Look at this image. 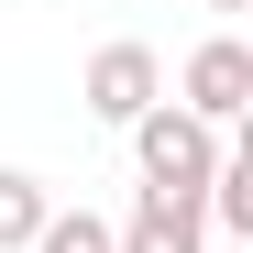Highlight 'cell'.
<instances>
[{
    "instance_id": "1",
    "label": "cell",
    "mask_w": 253,
    "mask_h": 253,
    "mask_svg": "<svg viewBox=\"0 0 253 253\" xmlns=\"http://www.w3.org/2000/svg\"><path fill=\"white\" fill-rule=\"evenodd\" d=\"M231 132H209V121H187L176 99H154L132 121V165H143V198H209V176H220Z\"/></svg>"
},
{
    "instance_id": "2",
    "label": "cell",
    "mask_w": 253,
    "mask_h": 253,
    "mask_svg": "<svg viewBox=\"0 0 253 253\" xmlns=\"http://www.w3.org/2000/svg\"><path fill=\"white\" fill-rule=\"evenodd\" d=\"M176 110L209 121V132H231V121L253 110V44H242V33H209V44L176 66Z\"/></svg>"
},
{
    "instance_id": "3",
    "label": "cell",
    "mask_w": 253,
    "mask_h": 253,
    "mask_svg": "<svg viewBox=\"0 0 253 253\" xmlns=\"http://www.w3.org/2000/svg\"><path fill=\"white\" fill-rule=\"evenodd\" d=\"M77 99H88V121L132 132V121L165 99V66H154V44H99V55H88V77H77Z\"/></svg>"
},
{
    "instance_id": "4",
    "label": "cell",
    "mask_w": 253,
    "mask_h": 253,
    "mask_svg": "<svg viewBox=\"0 0 253 253\" xmlns=\"http://www.w3.org/2000/svg\"><path fill=\"white\" fill-rule=\"evenodd\" d=\"M110 253H209L198 198H132V220H110Z\"/></svg>"
},
{
    "instance_id": "5",
    "label": "cell",
    "mask_w": 253,
    "mask_h": 253,
    "mask_svg": "<svg viewBox=\"0 0 253 253\" xmlns=\"http://www.w3.org/2000/svg\"><path fill=\"white\" fill-rule=\"evenodd\" d=\"M198 220H209V231H231V242H253V143H231V154H220V176H209Z\"/></svg>"
},
{
    "instance_id": "6",
    "label": "cell",
    "mask_w": 253,
    "mask_h": 253,
    "mask_svg": "<svg viewBox=\"0 0 253 253\" xmlns=\"http://www.w3.org/2000/svg\"><path fill=\"white\" fill-rule=\"evenodd\" d=\"M44 209H55V187L33 176V165H0V253H33Z\"/></svg>"
},
{
    "instance_id": "7",
    "label": "cell",
    "mask_w": 253,
    "mask_h": 253,
    "mask_svg": "<svg viewBox=\"0 0 253 253\" xmlns=\"http://www.w3.org/2000/svg\"><path fill=\"white\" fill-rule=\"evenodd\" d=\"M33 253H110V220H99L88 198H77V209H44V231H33Z\"/></svg>"
},
{
    "instance_id": "8",
    "label": "cell",
    "mask_w": 253,
    "mask_h": 253,
    "mask_svg": "<svg viewBox=\"0 0 253 253\" xmlns=\"http://www.w3.org/2000/svg\"><path fill=\"white\" fill-rule=\"evenodd\" d=\"M209 11H253V0H209Z\"/></svg>"
}]
</instances>
